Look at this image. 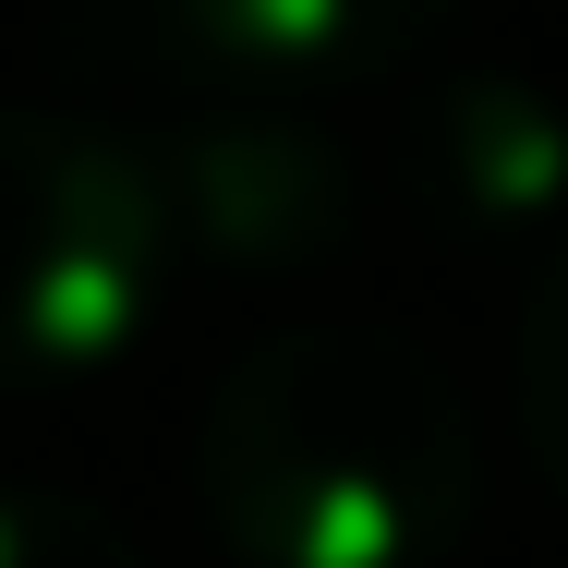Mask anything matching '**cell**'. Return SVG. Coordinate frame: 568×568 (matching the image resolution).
Returning <instances> with one entry per match:
<instances>
[{"mask_svg": "<svg viewBox=\"0 0 568 568\" xmlns=\"http://www.w3.org/2000/svg\"><path fill=\"white\" fill-rule=\"evenodd\" d=\"M49 61L98 85H170L194 98H315L339 73H387L424 49V12H363V0H121V12H49Z\"/></svg>", "mask_w": 568, "mask_h": 568, "instance_id": "3957f363", "label": "cell"}, {"mask_svg": "<svg viewBox=\"0 0 568 568\" xmlns=\"http://www.w3.org/2000/svg\"><path fill=\"white\" fill-rule=\"evenodd\" d=\"M471 399L375 315H303L219 363L194 496L242 568H424L471 520Z\"/></svg>", "mask_w": 568, "mask_h": 568, "instance_id": "6da1fadb", "label": "cell"}, {"mask_svg": "<svg viewBox=\"0 0 568 568\" xmlns=\"http://www.w3.org/2000/svg\"><path fill=\"white\" fill-rule=\"evenodd\" d=\"M0 568H158L133 545L110 496L49 484V471H0Z\"/></svg>", "mask_w": 568, "mask_h": 568, "instance_id": "8992f818", "label": "cell"}, {"mask_svg": "<svg viewBox=\"0 0 568 568\" xmlns=\"http://www.w3.org/2000/svg\"><path fill=\"white\" fill-rule=\"evenodd\" d=\"M158 182H170V230L242 266H303L363 219L339 133L303 98H194L158 145Z\"/></svg>", "mask_w": 568, "mask_h": 568, "instance_id": "277c9868", "label": "cell"}, {"mask_svg": "<svg viewBox=\"0 0 568 568\" xmlns=\"http://www.w3.org/2000/svg\"><path fill=\"white\" fill-rule=\"evenodd\" d=\"M508 399H520V448L532 471L568 496V230L545 242L532 291H520V327H508Z\"/></svg>", "mask_w": 568, "mask_h": 568, "instance_id": "52a82bcc", "label": "cell"}, {"mask_svg": "<svg viewBox=\"0 0 568 568\" xmlns=\"http://www.w3.org/2000/svg\"><path fill=\"white\" fill-rule=\"evenodd\" d=\"M399 194L448 230H496L568 194V110L532 73H424L399 98Z\"/></svg>", "mask_w": 568, "mask_h": 568, "instance_id": "5b68a950", "label": "cell"}, {"mask_svg": "<svg viewBox=\"0 0 568 568\" xmlns=\"http://www.w3.org/2000/svg\"><path fill=\"white\" fill-rule=\"evenodd\" d=\"M170 266L158 145L73 98H0V387H49L133 339Z\"/></svg>", "mask_w": 568, "mask_h": 568, "instance_id": "7a4b0ae2", "label": "cell"}]
</instances>
